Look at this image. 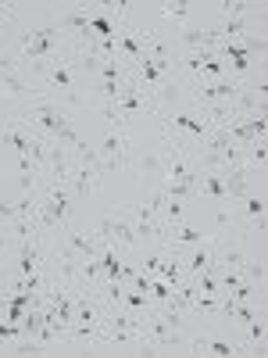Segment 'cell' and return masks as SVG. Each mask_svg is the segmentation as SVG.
<instances>
[{
	"instance_id": "cell-14",
	"label": "cell",
	"mask_w": 268,
	"mask_h": 358,
	"mask_svg": "<svg viewBox=\"0 0 268 358\" xmlns=\"http://www.w3.org/2000/svg\"><path fill=\"white\" fill-rule=\"evenodd\" d=\"M197 4H186V0H175V4H161V11H158V18H165V22H190V11H193Z\"/></svg>"
},
{
	"instance_id": "cell-11",
	"label": "cell",
	"mask_w": 268,
	"mask_h": 358,
	"mask_svg": "<svg viewBox=\"0 0 268 358\" xmlns=\"http://www.w3.org/2000/svg\"><path fill=\"white\" fill-rule=\"evenodd\" d=\"M218 40L215 33H204V29H183L179 36V54H197V50H215Z\"/></svg>"
},
{
	"instance_id": "cell-2",
	"label": "cell",
	"mask_w": 268,
	"mask_h": 358,
	"mask_svg": "<svg viewBox=\"0 0 268 358\" xmlns=\"http://www.w3.org/2000/svg\"><path fill=\"white\" fill-rule=\"evenodd\" d=\"M40 86L47 90L50 97H54V90H57V94L68 101V108L79 104V72H75V65H72V54H68V50L57 57V62H54L47 72H43Z\"/></svg>"
},
{
	"instance_id": "cell-4",
	"label": "cell",
	"mask_w": 268,
	"mask_h": 358,
	"mask_svg": "<svg viewBox=\"0 0 268 358\" xmlns=\"http://www.w3.org/2000/svg\"><path fill=\"white\" fill-rule=\"evenodd\" d=\"M126 151H129L126 129L107 126V133H104V140H100V147H97V155H100V162H104V172H111V169H126Z\"/></svg>"
},
{
	"instance_id": "cell-12",
	"label": "cell",
	"mask_w": 268,
	"mask_h": 358,
	"mask_svg": "<svg viewBox=\"0 0 268 358\" xmlns=\"http://www.w3.org/2000/svg\"><path fill=\"white\" fill-rule=\"evenodd\" d=\"M204 268H211V244H207V236H204L197 248H190V258L183 262V273L186 276H200Z\"/></svg>"
},
{
	"instance_id": "cell-13",
	"label": "cell",
	"mask_w": 268,
	"mask_h": 358,
	"mask_svg": "<svg viewBox=\"0 0 268 358\" xmlns=\"http://www.w3.org/2000/svg\"><path fill=\"white\" fill-rule=\"evenodd\" d=\"M122 308L133 312V315H151L154 312V301H151V294L133 290V294H122Z\"/></svg>"
},
{
	"instance_id": "cell-7",
	"label": "cell",
	"mask_w": 268,
	"mask_h": 358,
	"mask_svg": "<svg viewBox=\"0 0 268 358\" xmlns=\"http://www.w3.org/2000/svg\"><path fill=\"white\" fill-rule=\"evenodd\" d=\"M97 236H104V241H114L122 251L140 244V236H136V229H133L129 215H107V219L97 226Z\"/></svg>"
},
{
	"instance_id": "cell-15",
	"label": "cell",
	"mask_w": 268,
	"mask_h": 358,
	"mask_svg": "<svg viewBox=\"0 0 268 358\" xmlns=\"http://www.w3.org/2000/svg\"><path fill=\"white\" fill-rule=\"evenodd\" d=\"M247 334H251V348H254L251 355H265V322L258 315L247 322Z\"/></svg>"
},
{
	"instance_id": "cell-16",
	"label": "cell",
	"mask_w": 268,
	"mask_h": 358,
	"mask_svg": "<svg viewBox=\"0 0 268 358\" xmlns=\"http://www.w3.org/2000/svg\"><path fill=\"white\" fill-rule=\"evenodd\" d=\"M168 297H172V287H168L165 280L154 276V280H151V301H154V305H165Z\"/></svg>"
},
{
	"instance_id": "cell-9",
	"label": "cell",
	"mask_w": 268,
	"mask_h": 358,
	"mask_svg": "<svg viewBox=\"0 0 268 358\" xmlns=\"http://www.w3.org/2000/svg\"><path fill=\"white\" fill-rule=\"evenodd\" d=\"M193 197L215 201L218 208L229 204V194H225V183H222V176H218V172H200V179H197V194H193Z\"/></svg>"
},
{
	"instance_id": "cell-8",
	"label": "cell",
	"mask_w": 268,
	"mask_h": 358,
	"mask_svg": "<svg viewBox=\"0 0 268 358\" xmlns=\"http://www.w3.org/2000/svg\"><path fill=\"white\" fill-rule=\"evenodd\" d=\"M247 162H240V165H232V169H225V172H218L222 176V183H225V194H229V201H244L247 194H251V179H247Z\"/></svg>"
},
{
	"instance_id": "cell-6",
	"label": "cell",
	"mask_w": 268,
	"mask_h": 358,
	"mask_svg": "<svg viewBox=\"0 0 268 358\" xmlns=\"http://www.w3.org/2000/svg\"><path fill=\"white\" fill-rule=\"evenodd\" d=\"M100 236L97 229H72L65 233V241L57 251H65V255H75V258H100Z\"/></svg>"
},
{
	"instance_id": "cell-3",
	"label": "cell",
	"mask_w": 268,
	"mask_h": 358,
	"mask_svg": "<svg viewBox=\"0 0 268 358\" xmlns=\"http://www.w3.org/2000/svg\"><path fill=\"white\" fill-rule=\"evenodd\" d=\"M265 101H268V83L258 79V83H244L240 86V94H236L232 101V115H236V122L240 118H251V115H265Z\"/></svg>"
},
{
	"instance_id": "cell-17",
	"label": "cell",
	"mask_w": 268,
	"mask_h": 358,
	"mask_svg": "<svg viewBox=\"0 0 268 358\" xmlns=\"http://www.w3.org/2000/svg\"><path fill=\"white\" fill-rule=\"evenodd\" d=\"M215 8H218L222 15H229V18H232V15H240L247 4H236V0H222V4H215Z\"/></svg>"
},
{
	"instance_id": "cell-10",
	"label": "cell",
	"mask_w": 268,
	"mask_h": 358,
	"mask_svg": "<svg viewBox=\"0 0 268 358\" xmlns=\"http://www.w3.org/2000/svg\"><path fill=\"white\" fill-rule=\"evenodd\" d=\"M190 348L200 351V355H222V358H229V355H244V344L225 341V337H193Z\"/></svg>"
},
{
	"instance_id": "cell-1",
	"label": "cell",
	"mask_w": 268,
	"mask_h": 358,
	"mask_svg": "<svg viewBox=\"0 0 268 358\" xmlns=\"http://www.w3.org/2000/svg\"><path fill=\"white\" fill-rule=\"evenodd\" d=\"M68 50V36L61 33V25H36V29H22L18 47L11 50V57L18 65H50Z\"/></svg>"
},
{
	"instance_id": "cell-5",
	"label": "cell",
	"mask_w": 268,
	"mask_h": 358,
	"mask_svg": "<svg viewBox=\"0 0 268 358\" xmlns=\"http://www.w3.org/2000/svg\"><path fill=\"white\" fill-rule=\"evenodd\" d=\"M265 212H268V204H265V194L258 190H251L244 201H240V222H244V229L247 233H254L258 241H265V233H268V226H265Z\"/></svg>"
}]
</instances>
